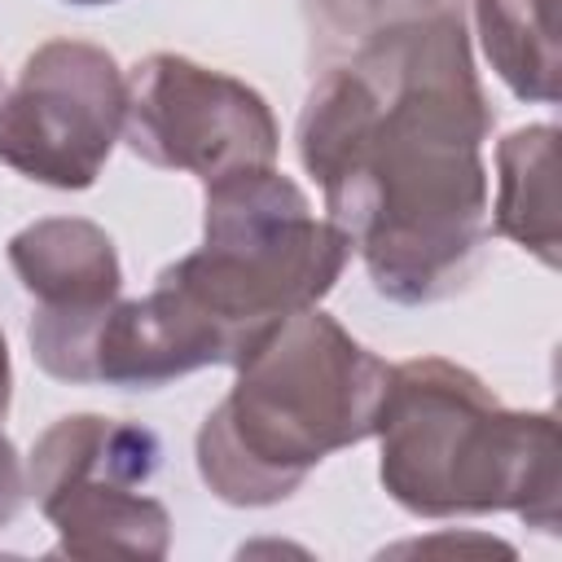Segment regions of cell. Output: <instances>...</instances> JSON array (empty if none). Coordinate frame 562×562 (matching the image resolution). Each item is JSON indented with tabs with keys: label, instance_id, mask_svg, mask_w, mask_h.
<instances>
[{
	"label": "cell",
	"instance_id": "cell-1",
	"mask_svg": "<svg viewBox=\"0 0 562 562\" xmlns=\"http://www.w3.org/2000/svg\"><path fill=\"white\" fill-rule=\"evenodd\" d=\"M487 136L492 105L452 9L373 31L307 92L299 158L382 299L426 307L479 268Z\"/></svg>",
	"mask_w": 562,
	"mask_h": 562
},
{
	"label": "cell",
	"instance_id": "cell-2",
	"mask_svg": "<svg viewBox=\"0 0 562 562\" xmlns=\"http://www.w3.org/2000/svg\"><path fill=\"white\" fill-rule=\"evenodd\" d=\"M233 369V391L198 430V474L224 505L263 509L294 496L329 452L373 439L391 364L329 312L303 307Z\"/></svg>",
	"mask_w": 562,
	"mask_h": 562
},
{
	"label": "cell",
	"instance_id": "cell-3",
	"mask_svg": "<svg viewBox=\"0 0 562 562\" xmlns=\"http://www.w3.org/2000/svg\"><path fill=\"white\" fill-rule=\"evenodd\" d=\"M351 237L321 220L277 167L206 184L202 246L167 263L149 290L193 373L237 364L285 316L316 307L342 277Z\"/></svg>",
	"mask_w": 562,
	"mask_h": 562
},
{
	"label": "cell",
	"instance_id": "cell-4",
	"mask_svg": "<svg viewBox=\"0 0 562 562\" xmlns=\"http://www.w3.org/2000/svg\"><path fill=\"white\" fill-rule=\"evenodd\" d=\"M378 479L417 518L518 514L558 531L562 452L553 413L505 408L479 373L443 356L386 369L373 417Z\"/></svg>",
	"mask_w": 562,
	"mask_h": 562
},
{
	"label": "cell",
	"instance_id": "cell-5",
	"mask_svg": "<svg viewBox=\"0 0 562 562\" xmlns=\"http://www.w3.org/2000/svg\"><path fill=\"white\" fill-rule=\"evenodd\" d=\"M158 465L162 443L140 422L57 417L26 461V492L57 531L53 558H167L171 514L145 492Z\"/></svg>",
	"mask_w": 562,
	"mask_h": 562
},
{
	"label": "cell",
	"instance_id": "cell-6",
	"mask_svg": "<svg viewBox=\"0 0 562 562\" xmlns=\"http://www.w3.org/2000/svg\"><path fill=\"white\" fill-rule=\"evenodd\" d=\"M123 114L119 61L88 40H48L0 97V162L48 189H88L123 136Z\"/></svg>",
	"mask_w": 562,
	"mask_h": 562
},
{
	"label": "cell",
	"instance_id": "cell-7",
	"mask_svg": "<svg viewBox=\"0 0 562 562\" xmlns=\"http://www.w3.org/2000/svg\"><path fill=\"white\" fill-rule=\"evenodd\" d=\"M123 136L149 167L189 171L202 184L272 167L281 149L277 119L250 83L180 53H149L132 66Z\"/></svg>",
	"mask_w": 562,
	"mask_h": 562
},
{
	"label": "cell",
	"instance_id": "cell-8",
	"mask_svg": "<svg viewBox=\"0 0 562 562\" xmlns=\"http://www.w3.org/2000/svg\"><path fill=\"white\" fill-rule=\"evenodd\" d=\"M9 263L35 299L26 325L35 364L48 378L70 382L83 338L101 312L123 299V263L110 233L79 215L35 220L9 237Z\"/></svg>",
	"mask_w": 562,
	"mask_h": 562
},
{
	"label": "cell",
	"instance_id": "cell-9",
	"mask_svg": "<svg viewBox=\"0 0 562 562\" xmlns=\"http://www.w3.org/2000/svg\"><path fill=\"white\" fill-rule=\"evenodd\" d=\"M496 228L558 268V127L531 123L496 145Z\"/></svg>",
	"mask_w": 562,
	"mask_h": 562
},
{
	"label": "cell",
	"instance_id": "cell-10",
	"mask_svg": "<svg viewBox=\"0 0 562 562\" xmlns=\"http://www.w3.org/2000/svg\"><path fill=\"white\" fill-rule=\"evenodd\" d=\"M474 22L492 70L514 97L558 101V35L553 0H474Z\"/></svg>",
	"mask_w": 562,
	"mask_h": 562
},
{
	"label": "cell",
	"instance_id": "cell-11",
	"mask_svg": "<svg viewBox=\"0 0 562 562\" xmlns=\"http://www.w3.org/2000/svg\"><path fill=\"white\" fill-rule=\"evenodd\" d=\"M316 4H321L325 26H334L338 35H356V40H369L382 26L439 9V0H316Z\"/></svg>",
	"mask_w": 562,
	"mask_h": 562
},
{
	"label": "cell",
	"instance_id": "cell-12",
	"mask_svg": "<svg viewBox=\"0 0 562 562\" xmlns=\"http://www.w3.org/2000/svg\"><path fill=\"white\" fill-rule=\"evenodd\" d=\"M26 501V470H22V457L13 448V439L0 430V531L18 518Z\"/></svg>",
	"mask_w": 562,
	"mask_h": 562
},
{
	"label": "cell",
	"instance_id": "cell-13",
	"mask_svg": "<svg viewBox=\"0 0 562 562\" xmlns=\"http://www.w3.org/2000/svg\"><path fill=\"white\" fill-rule=\"evenodd\" d=\"M9 400H13V364H9V342L0 334V417L9 413Z\"/></svg>",
	"mask_w": 562,
	"mask_h": 562
},
{
	"label": "cell",
	"instance_id": "cell-14",
	"mask_svg": "<svg viewBox=\"0 0 562 562\" xmlns=\"http://www.w3.org/2000/svg\"><path fill=\"white\" fill-rule=\"evenodd\" d=\"M66 4H114V0H66Z\"/></svg>",
	"mask_w": 562,
	"mask_h": 562
}]
</instances>
